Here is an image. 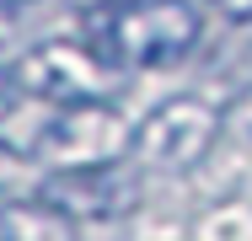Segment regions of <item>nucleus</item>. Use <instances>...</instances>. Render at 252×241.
Returning <instances> with one entry per match:
<instances>
[{
    "label": "nucleus",
    "instance_id": "1",
    "mask_svg": "<svg viewBox=\"0 0 252 241\" xmlns=\"http://www.w3.org/2000/svg\"><path fill=\"white\" fill-rule=\"evenodd\" d=\"M204 16L193 0H113L86 16V43H97L118 70H161L193 54Z\"/></svg>",
    "mask_w": 252,
    "mask_h": 241
},
{
    "label": "nucleus",
    "instance_id": "2",
    "mask_svg": "<svg viewBox=\"0 0 252 241\" xmlns=\"http://www.w3.org/2000/svg\"><path fill=\"white\" fill-rule=\"evenodd\" d=\"M220 123H225V113H220L215 96H199V91L166 96L134 129V161L145 172H193L215 150Z\"/></svg>",
    "mask_w": 252,
    "mask_h": 241
},
{
    "label": "nucleus",
    "instance_id": "3",
    "mask_svg": "<svg viewBox=\"0 0 252 241\" xmlns=\"http://www.w3.org/2000/svg\"><path fill=\"white\" fill-rule=\"evenodd\" d=\"M11 70H16L22 96H43L54 107H70V102H113L118 81H124V70L97 43H38V48H27Z\"/></svg>",
    "mask_w": 252,
    "mask_h": 241
},
{
    "label": "nucleus",
    "instance_id": "4",
    "mask_svg": "<svg viewBox=\"0 0 252 241\" xmlns=\"http://www.w3.org/2000/svg\"><path fill=\"white\" fill-rule=\"evenodd\" d=\"M134 150V129L124 123L118 102H70L38 129L32 161L49 172H75V166H107Z\"/></svg>",
    "mask_w": 252,
    "mask_h": 241
},
{
    "label": "nucleus",
    "instance_id": "5",
    "mask_svg": "<svg viewBox=\"0 0 252 241\" xmlns=\"http://www.w3.org/2000/svg\"><path fill=\"white\" fill-rule=\"evenodd\" d=\"M38 193L59 204L64 214H75L81 225H113L124 214H134L140 204V172L124 166V161H107V166H75V172H49Z\"/></svg>",
    "mask_w": 252,
    "mask_h": 241
},
{
    "label": "nucleus",
    "instance_id": "6",
    "mask_svg": "<svg viewBox=\"0 0 252 241\" xmlns=\"http://www.w3.org/2000/svg\"><path fill=\"white\" fill-rule=\"evenodd\" d=\"M0 241H81V220L43 193H0Z\"/></svg>",
    "mask_w": 252,
    "mask_h": 241
},
{
    "label": "nucleus",
    "instance_id": "7",
    "mask_svg": "<svg viewBox=\"0 0 252 241\" xmlns=\"http://www.w3.org/2000/svg\"><path fill=\"white\" fill-rule=\"evenodd\" d=\"M32 172V150H16V145L0 140V193H16Z\"/></svg>",
    "mask_w": 252,
    "mask_h": 241
},
{
    "label": "nucleus",
    "instance_id": "8",
    "mask_svg": "<svg viewBox=\"0 0 252 241\" xmlns=\"http://www.w3.org/2000/svg\"><path fill=\"white\" fill-rule=\"evenodd\" d=\"M209 11L220 22H236V27H252V0H209Z\"/></svg>",
    "mask_w": 252,
    "mask_h": 241
},
{
    "label": "nucleus",
    "instance_id": "9",
    "mask_svg": "<svg viewBox=\"0 0 252 241\" xmlns=\"http://www.w3.org/2000/svg\"><path fill=\"white\" fill-rule=\"evenodd\" d=\"M16 102H22V86H16V70H5L0 64V123L16 113Z\"/></svg>",
    "mask_w": 252,
    "mask_h": 241
},
{
    "label": "nucleus",
    "instance_id": "10",
    "mask_svg": "<svg viewBox=\"0 0 252 241\" xmlns=\"http://www.w3.org/2000/svg\"><path fill=\"white\" fill-rule=\"evenodd\" d=\"M38 5H54V0H0L5 16H22V11H38Z\"/></svg>",
    "mask_w": 252,
    "mask_h": 241
}]
</instances>
